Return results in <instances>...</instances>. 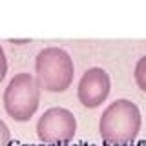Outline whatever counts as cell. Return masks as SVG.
Masks as SVG:
<instances>
[{"mask_svg":"<svg viewBox=\"0 0 146 146\" xmlns=\"http://www.w3.org/2000/svg\"><path fill=\"white\" fill-rule=\"evenodd\" d=\"M6 73H7V58H6V53H4L2 46H0V82L4 80Z\"/></svg>","mask_w":146,"mask_h":146,"instance_id":"obj_8","label":"cell"},{"mask_svg":"<svg viewBox=\"0 0 146 146\" xmlns=\"http://www.w3.org/2000/svg\"><path fill=\"white\" fill-rule=\"evenodd\" d=\"M9 141H11V131L6 122L0 119V146H9Z\"/></svg>","mask_w":146,"mask_h":146,"instance_id":"obj_7","label":"cell"},{"mask_svg":"<svg viewBox=\"0 0 146 146\" xmlns=\"http://www.w3.org/2000/svg\"><path fill=\"white\" fill-rule=\"evenodd\" d=\"M110 90H111V80H110L108 71L102 68H90L79 80L77 97L84 108L93 110L99 108L108 99Z\"/></svg>","mask_w":146,"mask_h":146,"instance_id":"obj_5","label":"cell"},{"mask_svg":"<svg viewBox=\"0 0 146 146\" xmlns=\"http://www.w3.org/2000/svg\"><path fill=\"white\" fill-rule=\"evenodd\" d=\"M75 66L62 48H44L35 58V80L40 90L62 93L71 86Z\"/></svg>","mask_w":146,"mask_h":146,"instance_id":"obj_2","label":"cell"},{"mask_svg":"<svg viewBox=\"0 0 146 146\" xmlns=\"http://www.w3.org/2000/svg\"><path fill=\"white\" fill-rule=\"evenodd\" d=\"M77 133V119L66 108L55 106L42 113L36 122V135L46 144H68Z\"/></svg>","mask_w":146,"mask_h":146,"instance_id":"obj_4","label":"cell"},{"mask_svg":"<svg viewBox=\"0 0 146 146\" xmlns=\"http://www.w3.org/2000/svg\"><path fill=\"white\" fill-rule=\"evenodd\" d=\"M143 124L141 110L130 99H117L99 119L100 139L110 146H128L137 139Z\"/></svg>","mask_w":146,"mask_h":146,"instance_id":"obj_1","label":"cell"},{"mask_svg":"<svg viewBox=\"0 0 146 146\" xmlns=\"http://www.w3.org/2000/svg\"><path fill=\"white\" fill-rule=\"evenodd\" d=\"M40 104V88L29 73H17L4 90V108L17 122H26L35 115Z\"/></svg>","mask_w":146,"mask_h":146,"instance_id":"obj_3","label":"cell"},{"mask_svg":"<svg viewBox=\"0 0 146 146\" xmlns=\"http://www.w3.org/2000/svg\"><path fill=\"white\" fill-rule=\"evenodd\" d=\"M133 77H135V82H137V86H139V90L146 93V55L137 60Z\"/></svg>","mask_w":146,"mask_h":146,"instance_id":"obj_6","label":"cell"}]
</instances>
